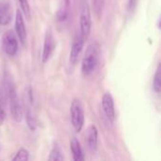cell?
<instances>
[{"instance_id":"4fadbf2b","label":"cell","mask_w":161,"mask_h":161,"mask_svg":"<svg viewBox=\"0 0 161 161\" xmlns=\"http://www.w3.org/2000/svg\"><path fill=\"white\" fill-rule=\"evenodd\" d=\"M48 159L52 161H59L64 159L62 151H61V149L59 148V146H58V144H55V145L53 146V148H52V150H51V153H50V156H49Z\"/></svg>"},{"instance_id":"3957f363","label":"cell","mask_w":161,"mask_h":161,"mask_svg":"<svg viewBox=\"0 0 161 161\" xmlns=\"http://www.w3.org/2000/svg\"><path fill=\"white\" fill-rule=\"evenodd\" d=\"M71 122L76 132H80L83 128L85 122L84 108L81 101L79 99H74L70 108Z\"/></svg>"},{"instance_id":"5b68a950","label":"cell","mask_w":161,"mask_h":161,"mask_svg":"<svg viewBox=\"0 0 161 161\" xmlns=\"http://www.w3.org/2000/svg\"><path fill=\"white\" fill-rule=\"evenodd\" d=\"M2 48L8 56H14L18 51V38L12 30H8L2 36Z\"/></svg>"},{"instance_id":"8fae6325","label":"cell","mask_w":161,"mask_h":161,"mask_svg":"<svg viewBox=\"0 0 161 161\" xmlns=\"http://www.w3.org/2000/svg\"><path fill=\"white\" fill-rule=\"evenodd\" d=\"M70 148L72 151L73 158L75 161H82L85 159L84 153L79 141L76 138H73L70 142Z\"/></svg>"},{"instance_id":"9c48e42d","label":"cell","mask_w":161,"mask_h":161,"mask_svg":"<svg viewBox=\"0 0 161 161\" xmlns=\"http://www.w3.org/2000/svg\"><path fill=\"white\" fill-rule=\"evenodd\" d=\"M15 32L20 42L24 45L26 41V27L24 21V16L19 9H17L15 13Z\"/></svg>"},{"instance_id":"8992f818","label":"cell","mask_w":161,"mask_h":161,"mask_svg":"<svg viewBox=\"0 0 161 161\" xmlns=\"http://www.w3.org/2000/svg\"><path fill=\"white\" fill-rule=\"evenodd\" d=\"M55 48H56V43H55L53 33L51 29H47L45 36H44V42H43V48H42V63H46L50 59L52 54L54 53Z\"/></svg>"},{"instance_id":"277c9868","label":"cell","mask_w":161,"mask_h":161,"mask_svg":"<svg viewBox=\"0 0 161 161\" xmlns=\"http://www.w3.org/2000/svg\"><path fill=\"white\" fill-rule=\"evenodd\" d=\"M79 25H80V35L86 40L89 37L92 29V15H91V9L88 0H82L81 2Z\"/></svg>"},{"instance_id":"5bb4252c","label":"cell","mask_w":161,"mask_h":161,"mask_svg":"<svg viewBox=\"0 0 161 161\" xmlns=\"http://www.w3.org/2000/svg\"><path fill=\"white\" fill-rule=\"evenodd\" d=\"M161 71H160V64L158 65L157 72L154 75V81H153V89L157 93H159L161 90Z\"/></svg>"},{"instance_id":"2e32d148","label":"cell","mask_w":161,"mask_h":161,"mask_svg":"<svg viewBox=\"0 0 161 161\" xmlns=\"http://www.w3.org/2000/svg\"><path fill=\"white\" fill-rule=\"evenodd\" d=\"M19 3H20V7L24 15L25 16L26 19L29 20L31 17V14H30V7H29L28 0H19Z\"/></svg>"},{"instance_id":"9a60e30c","label":"cell","mask_w":161,"mask_h":161,"mask_svg":"<svg viewBox=\"0 0 161 161\" xmlns=\"http://www.w3.org/2000/svg\"><path fill=\"white\" fill-rule=\"evenodd\" d=\"M29 159V153L26 149L21 148L12 158L13 161H26Z\"/></svg>"},{"instance_id":"6da1fadb","label":"cell","mask_w":161,"mask_h":161,"mask_svg":"<svg viewBox=\"0 0 161 161\" xmlns=\"http://www.w3.org/2000/svg\"><path fill=\"white\" fill-rule=\"evenodd\" d=\"M99 55L100 49L97 43L94 42L88 46L81 64V71L84 75H90L94 72L98 64Z\"/></svg>"},{"instance_id":"ac0fdd59","label":"cell","mask_w":161,"mask_h":161,"mask_svg":"<svg viewBox=\"0 0 161 161\" xmlns=\"http://www.w3.org/2000/svg\"><path fill=\"white\" fill-rule=\"evenodd\" d=\"M6 119V114H5V110L3 109L2 106L0 105V125H2L5 122Z\"/></svg>"},{"instance_id":"52a82bcc","label":"cell","mask_w":161,"mask_h":161,"mask_svg":"<svg viewBox=\"0 0 161 161\" xmlns=\"http://www.w3.org/2000/svg\"><path fill=\"white\" fill-rule=\"evenodd\" d=\"M84 42H85V39L79 34L76 35L75 38L73 41L72 46H71V51H70V63L73 65H75L79 59L80 54L83 50V46H84Z\"/></svg>"},{"instance_id":"30bf717a","label":"cell","mask_w":161,"mask_h":161,"mask_svg":"<svg viewBox=\"0 0 161 161\" xmlns=\"http://www.w3.org/2000/svg\"><path fill=\"white\" fill-rule=\"evenodd\" d=\"M86 142L88 148L93 153L97 150L98 145V130L95 125H92L88 127L86 132Z\"/></svg>"},{"instance_id":"e0dca14e","label":"cell","mask_w":161,"mask_h":161,"mask_svg":"<svg viewBox=\"0 0 161 161\" xmlns=\"http://www.w3.org/2000/svg\"><path fill=\"white\" fill-rule=\"evenodd\" d=\"M137 5V0H128V10L133 11L136 8Z\"/></svg>"},{"instance_id":"7c38bea8","label":"cell","mask_w":161,"mask_h":161,"mask_svg":"<svg viewBox=\"0 0 161 161\" xmlns=\"http://www.w3.org/2000/svg\"><path fill=\"white\" fill-rule=\"evenodd\" d=\"M11 20L10 8L7 4H0V25H8Z\"/></svg>"},{"instance_id":"7a4b0ae2","label":"cell","mask_w":161,"mask_h":161,"mask_svg":"<svg viewBox=\"0 0 161 161\" xmlns=\"http://www.w3.org/2000/svg\"><path fill=\"white\" fill-rule=\"evenodd\" d=\"M8 106H9V111L11 117L16 123H20L23 120V109L20 101L18 99L17 92L11 83H9L8 86Z\"/></svg>"},{"instance_id":"ba28073f","label":"cell","mask_w":161,"mask_h":161,"mask_svg":"<svg viewBox=\"0 0 161 161\" xmlns=\"http://www.w3.org/2000/svg\"><path fill=\"white\" fill-rule=\"evenodd\" d=\"M102 107L105 112V115L110 122H114L116 113H115V106L112 95L109 92H106L102 97Z\"/></svg>"}]
</instances>
